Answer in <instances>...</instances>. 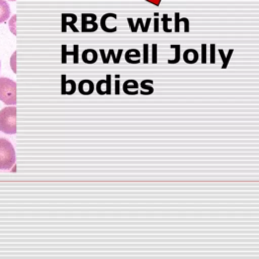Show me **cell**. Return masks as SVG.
Instances as JSON below:
<instances>
[{
	"label": "cell",
	"instance_id": "cell-1",
	"mask_svg": "<svg viewBox=\"0 0 259 259\" xmlns=\"http://www.w3.org/2000/svg\"><path fill=\"white\" fill-rule=\"evenodd\" d=\"M0 131L5 134L16 133V107L14 105L0 110Z\"/></svg>",
	"mask_w": 259,
	"mask_h": 259
},
{
	"label": "cell",
	"instance_id": "cell-2",
	"mask_svg": "<svg viewBox=\"0 0 259 259\" xmlns=\"http://www.w3.org/2000/svg\"><path fill=\"white\" fill-rule=\"evenodd\" d=\"M15 164V151L12 144L0 138V170H9Z\"/></svg>",
	"mask_w": 259,
	"mask_h": 259
},
{
	"label": "cell",
	"instance_id": "cell-3",
	"mask_svg": "<svg viewBox=\"0 0 259 259\" xmlns=\"http://www.w3.org/2000/svg\"><path fill=\"white\" fill-rule=\"evenodd\" d=\"M0 100L6 105L16 104V83L11 79L0 77Z\"/></svg>",
	"mask_w": 259,
	"mask_h": 259
},
{
	"label": "cell",
	"instance_id": "cell-4",
	"mask_svg": "<svg viewBox=\"0 0 259 259\" xmlns=\"http://www.w3.org/2000/svg\"><path fill=\"white\" fill-rule=\"evenodd\" d=\"M96 91L100 95L111 93V76L110 75L106 76V80H100L97 82Z\"/></svg>",
	"mask_w": 259,
	"mask_h": 259
},
{
	"label": "cell",
	"instance_id": "cell-5",
	"mask_svg": "<svg viewBox=\"0 0 259 259\" xmlns=\"http://www.w3.org/2000/svg\"><path fill=\"white\" fill-rule=\"evenodd\" d=\"M82 60L86 64H93L97 61V53L93 49H87L82 53Z\"/></svg>",
	"mask_w": 259,
	"mask_h": 259
},
{
	"label": "cell",
	"instance_id": "cell-6",
	"mask_svg": "<svg viewBox=\"0 0 259 259\" xmlns=\"http://www.w3.org/2000/svg\"><path fill=\"white\" fill-rule=\"evenodd\" d=\"M62 94H73L76 90V84L73 80L65 81V76H62Z\"/></svg>",
	"mask_w": 259,
	"mask_h": 259
},
{
	"label": "cell",
	"instance_id": "cell-7",
	"mask_svg": "<svg viewBox=\"0 0 259 259\" xmlns=\"http://www.w3.org/2000/svg\"><path fill=\"white\" fill-rule=\"evenodd\" d=\"M78 89H79V92L83 95H89L93 92L94 90V85L93 83L90 81V80H83L79 83V86H78Z\"/></svg>",
	"mask_w": 259,
	"mask_h": 259
},
{
	"label": "cell",
	"instance_id": "cell-8",
	"mask_svg": "<svg viewBox=\"0 0 259 259\" xmlns=\"http://www.w3.org/2000/svg\"><path fill=\"white\" fill-rule=\"evenodd\" d=\"M10 15V7L5 0H0V23L8 19Z\"/></svg>",
	"mask_w": 259,
	"mask_h": 259
},
{
	"label": "cell",
	"instance_id": "cell-9",
	"mask_svg": "<svg viewBox=\"0 0 259 259\" xmlns=\"http://www.w3.org/2000/svg\"><path fill=\"white\" fill-rule=\"evenodd\" d=\"M123 91L124 93L128 95L137 94L138 91V83L135 80H127L123 85Z\"/></svg>",
	"mask_w": 259,
	"mask_h": 259
},
{
	"label": "cell",
	"instance_id": "cell-10",
	"mask_svg": "<svg viewBox=\"0 0 259 259\" xmlns=\"http://www.w3.org/2000/svg\"><path fill=\"white\" fill-rule=\"evenodd\" d=\"M183 59L188 64H193L198 60V54L195 50H186L183 54Z\"/></svg>",
	"mask_w": 259,
	"mask_h": 259
},
{
	"label": "cell",
	"instance_id": "cell-11",
	"mask_svg": "<svg viewBox=\"0 0 259 259\" xmlns=\"http://www.w3.org/2000/svg\"><path fill=\"white\" fill-rule=\"evenodd\" d=\"M95 19H96V16L94 14H83L82 15V31H84L87 25L97 26V24L94 22Z\"/></svg>",
	"mask_w": 259,
	"mask_h": 259
},
{
	"label": "cell",
	"instance_id": "cell-12",
	"mask_svg": "<svg viewBox=\"0 0 259 259\" xmlns=\"http://www.w3.org/2000/svg\"><path fill=\"white\" fill-rule=\"evenodd\" d=\"M152 80H144V81H142V83H141L142 90L140 91L141 94H143V95H150V94H152L154 92V88L152 86H148L147 85Z\"/></svg>",
	"mask_w": 259,
	"mask_h": 259
},
{
	"label": "cell",
	"instance_id": "cell-13",
	"mask_svg": "<svg viewBox=\"0 0 259 259\" xmlns=\"http://www.w3.org/2000/svg\"><path fill=\"white\" fill-rule=\"evenodd\" d=\"M175 50H176V54H175V59L174 60H170L169 63L170 64H173V63H177L179 61V46H175L174 47Z\"/></svg>",
	"mask_w": 259,
	"mask_h": 259
},
{
	"label": "cell",
	"instance_id": "cell-14",
	"mask_svg": "<svg viewBox=\"0 0 259 259\" xmlns=\"http://www.w3.org/2000/svg\"><path fill=\"white\" fill-rule=\"evenodd\" d=\"M15 58H16V52H14L13 53V55H12V57H11V68H12V70H13V72L14 73H16V67H15Z\"/></svg>",
	"mask_w": 259,
	"mask_h": 259
},
{
	"label": "cell",
	"instance_id": "cell-15",
	"mask_svg": "<svg viewBox=\"0 0 259 259\" xmlns=\"http://www.w3.org/2000/svg\"><path fill=\"white\" fill-rule=\"evenodd\" d=\"M202 63L206 62V51H205V45H202Z\"/></svg>",
	"mask_w": 259,
	"mask_h": 259
},
{
	"label": "cell",
	"instance_id": "cell-16",
	"mask_svg": "<svg viewBox=\"0 0 259 259\" xmlns=\"http://www.w3.org/2000/svg\"><path fill=\"white\" fill-rule=\"evenodd\" d=\"M147 48H148V46L147 45H145L144 46V63H148V51H147Z\"/></svg>",
	"mask_w": 259,
	"mask_h": 259
},
{
	"label": "cell",
	"instance_id": "cell-17",
	"mask_svg": "<svg viewBox=\"0 0 259 259\" xmlns=\"http://www.w3.org/2000/svg\"><path fill=\"white\" fill-rule=\"evenodd\" d=\"M153 63L157 62V57H156V45H153Z\"/></svg>",
	"mask_w": 259,
	"mask_h": 259
},
{
	"label": "cell",
	"instance_id": "cell-18",
	"mask_svg": "<svg viewBox=\"0 0 259 259\" xmlns=\"http://www.w3.org/2000/svg\"><path fill=\"white\" fill-rule=\"evenodd\" d=\"M120 90H119V81L116 80L115 81V94H119Z\"/></svg>",
	"mask_w": 259,
	"mask_h": 259
},
{
	"label": "cell",
	"instance_id": "cell-19",
	"mask_svg": "<svg viewBox=\"0 0 259 259\" xmlns=\"http://www.w3.org/2000/svg\"><path fill=\"white\" fill-rule=\"evenodd\" d=\"M214 46L213 45H211V63H214L215 61H214Z\"/></svg>",
	"mask_w": 259,
	"mask_h": 259
},
{
	"label": "cell",
	"instance_id": "cell-20",
	"mask_svg": "<svg viewBox=\"0 0 259 259\" xmlns=\"http://www.w3.org/2000/svg\"><path fill=\"white\" fill-rule=\"evenodd\" d=\"M10 1H15V0H10Z\"/></svg>",
	"mask_w": 259,
	"mask_h": 259
}]
</instances>
